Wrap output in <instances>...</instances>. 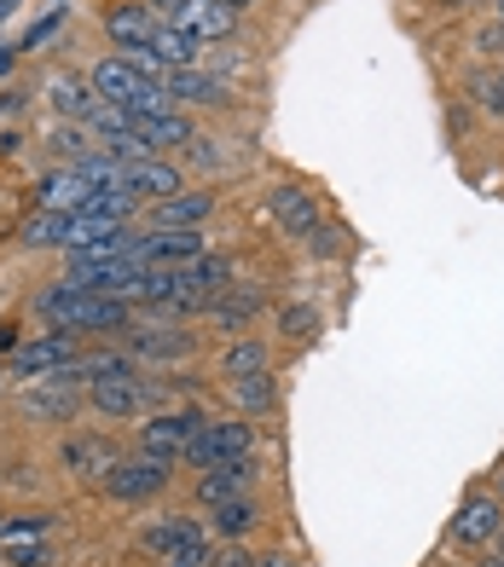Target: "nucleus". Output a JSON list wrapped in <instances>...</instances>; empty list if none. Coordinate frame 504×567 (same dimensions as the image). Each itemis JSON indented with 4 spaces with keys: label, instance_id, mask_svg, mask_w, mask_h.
Listing matches in <instances>:
<instances>
[{
    "label": "nucleus",
    "instance_id": "nucleus-2",
    "mask_svg": "<svg viewBox=\"0 0 504 567\" xmlns=\"http://www.w3.org/2000/svg\"><path fill=\"white\" fill-rule=\"evenodd\" d=\"M168 481H174V463H168V457L128 452V457H116V463H111V475L99 481V486H105L116 504H145V498L168 493Z\"/></svg>",
    "mask_w": 504,
    "mask_h": 567
},
{
    "label": "nucleus",
    "instance_id": "nucleus-6",
    "mask_svg": "<svg viewBox=\"0 0 504 567\" xmlns=\"http://www.w3.org/2000/svg\"><path fill=\"white\" fill-rule=\"evenodd\" d=\"M197 429H204V417H197V411H157V417L140 423V452L181 463L186 446L197 441Z\"/></svg>",
    "mask_w": 504,
    "mask_h": 567
},
{
    "label": "nucleus",
    "instance_id": "nucleus-29",
    "mask_svg": "<svg viewBox=\"0 0 504 567\" xmlns=\"http://www.w3.org/2000/svg\"><path fill=\"white\" fill-rule=\"evenodd\" d=\"M53 533V515H18V522H0V550L7 545H47Z\"/></svg>",
    "mask_w": 504,
    "mask_h": 567
},
{
    "label": "nucleus",
    "instance_id": "nucleus-36",
    "mask_svg": "<svg viewBox=\"0 0 504 567\" xmlns=\"http://www.w3.org/2000/svg\"><path fill=\"white\" fill-rule=\"evenodd\" d=\"M215 567H256V556H244V550H226Z\"/></svg>",
    "mask_w": 504,
    "mask_h": 567
},
{
    "label": "nucleus",
    "instance_id": "nucleus-13",
    "mask_svg": "<svg viewBox=\"0 0 504 567\" xmlns=\"http://www.w3.org/2000/svg\"><path fill=\"white\" fill-rule=\"evenodd\" d=\"M157 12L145 7V0H122V7L105 12V35L116 41V53H128V47H151V35H157Z\"/></svg>",
    "mask_w": 504,
    "mask_h": 567
},
{
    "label": "nucleus",
    "instance_id": "nucleus-14",
    "mask_svg": "<svg viewBox=\"0 0 504 567\" xmlns=\"http://www.w3.org/2000/svg\"><path fill=\"white\" fill-rule=\"evenodd\" d=\"M88 400H93V411H105V417H140V411L157 400V389H151L145 377H134V382H93Z\"/></svg>",
    "mask_w": 504,
    "mask_h": 567
},
{
    "label": "nucleus",
    "instance_id": "nucleus-10",
    "mask_svg": "<svg viewBox=\"0 0 504 567\" xmlns=\"http://www.w3.org/2000/svg\"><path fill=\"white\" fill-rule=\"evenodd\" d=\"M249 486H256V457L215 463V470L197 475V504L215 509V504H226V498H249Z\"/></svg>",
    "mask_w": 504,
    "mask_h": 567
},
{
    "label": "nucleus",
    "instance_id": "nucleus-11",
    "mask_svg": "<svg viewBox=\"0 0 504 567\" xmlns=\"http://www.w3.org/2000/svg\"><path fill=\"white\" fill-rule=\"evenodd\" d=\"M204 538H209L204 522H192V515H163V522H151V527L140 533V550L157 556V561H168V556H181L186 545H204Z\"/></svg>",
    "mask_w": 504,
    "mask_h": 567
},
{
    "label": "nucleus",
    "instance_id": "nucleus-12",
    "mask_svg": "<svg viewBox=\"0 0 504 567\" xmlns=\"http://www.w3.org/2000/svg\"><path fill=\"white\" fill-rule=\"evenodd\" d=\"M116 457L122 452L105 441V434H70V441L59 446V463H64L70 475H82V481H105Z\"/></svg>",
    "mask_w": 504,
    "mask_h": 567
},
{
    "label": "nucleus",
    "instance_id": "nucleus-26",
    "mask_svg": "<svg viewBox=\"0 0 504 567\" xmlns=\"http://www.w3.org/2000/svg\"><path fill=\"white\" fill-rule=\"evenodd\" d=\"M64 226H70V215L41 209V215H30V220L18 226V244L23 249H64Z\"/></svg>",
    "mask_w": 504,
    "mask_h": 567
},
{
    "label": "nucleus",
    "instance_id": "nucleus-4",
    "mask_svg": "<svg viewBox=\"0 0 504 567\" xmlns=\"http://www.w3.org/2000/svg\"><path fill=\"white\" fill-rule=\"evenodd\" d=\"M256 452V434H249V423H238V417H226V423H204L197 429V441L186 446V470H215V463H233V457H249Z\"/></svg>",
    "mask_w": 504,
    "mask_h": 567
},
{
    "label": "nucleus",
    "instance_id": "nucleus-18",
    "mask_svg": "<svg viewBox=\"0 0 504 567\" xmlns=\"http://www.w3.org/2000/svg\"><path fill=\"white\" fill-rule=\"evenodd\" d=\"M209 215H215V197H204V192H174L163 203H151V226H174V231L204 226Z\"/></svg>",
    "mask_w": 504,
    "mask_h": 567
},
{
    "label": "nucleus",
    "instance_id": "nucleus-40",
    "mask_svg": "<svg viewBox=\"0 0 504 567\" xmlns=\"http://www.w3.org/2000/svg\"><path fill=\"white\" fill-rule=\"evenodd\" d=\"M493 12H498V18H504V0H493Z\"/></svg>",
    "mask_w": 504,
    "mask_h": 567
},
{
    "label": "nucleus",
    "instance_id": "nucleus-30",
    "mask_svg": "<svg viewBox=\"0 0 504 567\" xmlns=\"http://www.w3.org/2000/svg\"><path fill=\"white\" fill-rule=\"evenodd\" d=\"M186 163L215 174V168L233 163V145H226V140H209V134H192V145H186Z\"/></svg>",
    "mask_w": 504,
    "mask_h": 567
},
{
    "label": "nucleus",
    "instance_id": "nucleus-45",
    "mask_svg": "<svg viewBox=\"0 0 504 567\" xmlns=\"http://www.w3.org/2000/svg\"><path fill=\"white\" fill-rule=\"evenodd\" d=\"M498 538H504V533H498Z\"/></svg>",
    "mask_w": 504,
    "mask_h": 567
},
{
    "label": "nucleus",
    "instance_id": "nucleus-19",
    "mask_svg": "<svg viewBox=\"0 0 504 567\" xmlns=\"http://www.w3.org/2000/svg\"><path fill=\"white\" fill-rule=\"evenodd\" d=\"M47 151L59 157V168H82V163H93L105 145H99V134H93L88 122H59L53 140H47Z\"/></svg>",
    "mask_w": 504,
    "mask_h": 567
},
{
    "label": "nucleus",
    "instance_id": "nucleus-9",
    "mask_svg": "<svg viewBox=\"0 0 504 567\" xmlns=\"http://www.w3.org/2000/svg\"><path fill=\"white\" fill-rule=\"evenodd\" d=\"M128 353H140L145 365H181L192 353V330L181 324H128Z\"/></svg>",
    "mask_w": 504,
    "mask_h": 567
},
{
    "label": "nucleus",
    "instance_id": "nucleus-15",
    "mask_svg": "<svg viewBox=\"0 0 504 567\" xmlns=\"http://www.w3.org/2000/svg\"><path fill=\"white\" fill-rule=\"evenodd\" d=\"M47 99H53V111L64 122H93V111L105 105L99 87H93V75H53V82H47Z\"/></svg>",
    "mask_w": 504,
    "mask_h": 567
},
{
    "label": "nucleus",
    "instance_id": "nucleus-21",
    "mask_svg": "<svg viewBox=\"0 0 504 567\" xmlns=\"http://www.w3.org/2000/svg\"><path fill=\"white\" fill-rule=\"evenodd\" d=\"M134 377H145V359L128 353V348H99V353L82 359V382H88V389H93V382H134Z\"/></svg>",
    "mask_w": 504,
    "mask_h": 567
},
{
    "label": "nucleus",
    "instance_id": "nucleus-35",
    "mask_svg": "<svg viewBox=\"0 0 504 567\" xmlns=\"http://www.w3.org/2000/svg\"><path fill=\"white\" fill-rule=\"evenodd\" d=\"M12 567H47V545H7Z\"/></svg>",
    "mask_w": 504,
    "mask_h": 567
},
{
    "label": "nucleus",
    "instance_id": "nucleus-38",
    "mask_svg": "<svg viewBox=\"0 0 504 567\" xmlns=\"http://www.w3.org/2000/svg\"><path fill=\"white\" fill-rule=\"evenodd\" d=\"M256 567H290V556H256Z\"/></svg>",
    "mask_w": 504,
    "mask_h": 567
},
{
    "label": "nucleus",
    "instance_id": "nucleus-8",
    "mask_svg": "<svg viewBox=\"0 0 504 567\" xmlns=\"http://www.w3.org/2000/svg\"><path fill=\"white\" fill-rule=\"evenodd\" d=\"M116 192H128L134 203H163V197L186 192V186H181V168H174V163L140 157V163H122L116 168Z\"/></svg>",
    "mask_w": 504,
    "mask_h": 567
},
{
    "label": "nucleus",
    "instance_id": "nucleus-42",
    "mask_svg": "<svg viewBox=\"0 0 504 567\" xmlns=\"http://www.w3.org/2000/svg\"><path fill=\"white\" fill-rule=\"evenodd\" d=\"M7 64H12V59H7V53H0V70H7Z\"/></svg>",
    "mask_w": 504,
    "mask_h": 567
},
{
    "label": "nucleus",
    "instance_id": "nucleus-1",
    "mask_svg": "<svg viewBox=\"0 0 504 567\" xmlns=\"http://www.w3.org/2000/svg\"><path fill=\"white\" fill-rule=\"evenodd\" d=\"M35 313L53 324V330H70V337H111V330H128L134 324V301L122 296H105V290H82V284H47V290L35 296Z\"/></svg>",
    "mask_w": 504,
    "mask_h": 567
},
{
    "label": "nucleus",
    "instance_id": "nucleus-27",
    "mask_svg": "<svg viewBox=\"0 0 504 567\" xmlns=\"http://www.w3.org/2000/svg\"><path fill=\"white\" fill-rule=\"evenodd\" d=\"M209 515H215L209 527H215L220 538H244V533H256V522H261L256 498H226V504H215Z\"/></svg>",
    "mask_w": 504,
    "mask_h": 567
},
{
    "label": "nucleus",
    "instance_id": "nucleus-37",
    "mask_svg": "<svg viewBox=\"0 0 504 567\" xmlns=\"http://www.w3.org/2000/svg\"><path fill=\"white\" fill-rule=\"evenodd\" d=\"M145 7H151V12H163V18H174V12L186 7V0H145Z\"/></svg>",
    "mask_w": 504,
    "mask_h": 567
},
{
    "label": "nucleus",
    "instance_id": "nucleus-28",
    "mask_svg": "<svg viewBox=\"0 0 504 567\" xmlns=\"http://www.w3.org/2000/svg\"><path fill=\"white\" fill-rule=\"evenodd\" d=\"M267 359H272V353H267L261 342H233V348L220 353V377H226V382H238V377H261V371H267Z\"/></svg>",
    "mask_w": 504,
    "mask_h": 567
},
{
    "label": "nucleus",
    "instance_id": "nucleus-44",
    "mask_svg": "<svg viewBox=\"0 0 504 567\" xmlns=\"http://www.w3.org/2000/svg\"><path fill=\"white\" fill-rule=\"evenodd\" d=\"M487 567H504V561H487Z\"/></svg>",
    "mask_w": 504,
    "mask_h": 567
},
{
    "label": "nucleus",
    "instance_id": "nucleus-17",
    "mask_svg": "<svg viewBox=\"0 0 504 567\" xmlns=\"http://www.w3.org/2000/svg\"><path fill=\"white\" fill-rule=\"evenodd\" d=\"M168 23H181V30H192L197 41H226L238 30V12L220 7V0H186L181 12H174Z\"/></svg>",
    "mask_w": 504,
    "mask_h": 567
},
{
    "label": "nucleus",
    "instance_id": "nucleus-5",
    "mask_svg": "<svg viewBox=\"0 0 504 567\" xmlns=\"http://www.w3.org/2000/svg\"><path fill=\"white\" fill-rule=\"evenodd\" d=\"M70 365H82V359H75V337H70V330H47V337H30V342L12 353V377H18V382H41V377L70 371Z\"/></svg>",
    "mask_w": 504,
    "mask_h": 567
},
{
    "label": "nucleus",
    "instance_id": "nucleus-23",
    "mask_svg": "<svg viewBox=\"0 0 504 567\" xmlns=\"http://www.w3.org/2000/svg\"><path fill=\"white\" fill-rule=\"evenodd\" d=\"M256 313H261V290H249V284H226L220 296H209V319L226 330H244Z\"/></svg>",
    "mask_w": 504,
    "mask_h": 567
},
{
    "label": "nucleus",
    "instance_id": "nucleus-34",
    "mask_svg": "<svg viewBox=\"0 0 504 567\" xmlns=\"http://www.w3.org/2000/svg\"><path fill=\"white\" fill-rule=\"evenodd\" d=\"M337 238H342V231H331V226H313V231H308V238H301V244H308L313 255H337V249H342Z\"/></svg>",
    "mask_w": 504,
    "mask_h": 567
},
{
    "label": "nucleus",
    "instance_id": "nucleus-3",
    "mask_svg": "<svg viewBox=\"0 0 504 567\" xmlns=\"http://www.w3.org/2000/svg\"><path fill=\"white\" fill-rule=\"evenodd\" d=\"M82 365H70V371H53V377H41V382H23V417H41V423H64L75 417V405H82Z\"/></svg>",
    "mask_w": 504,
    "mask_h": 567
},
{
    "label": "nucleus",
    "instance_id": "nucleus-25",
    "mask_svg": "<svg viewBox=\"0 0 504 567\" xmlns=\"http://www.w3.org/2000/svg\"><path fill=\"white\" fill-rule=\"evenodd\" d=\"M174 278L186 284V290H204V296H220L226 284H233V261L226 255H197V261H186V267H174Z\"/></svg>",
    "mask_w": 504,
    "mask_h": 567
},
{
    "label": "nucleus",
    "instance_id": "nucleus-39",
    "mask_svg": "<svg viewBox=\"0 0 504 567\" xmlns=\"http://www.w3.org/2000/svg\"><path fill=\"white\" fill-rule=\"evenodd\" d=\"M220 7H233V12H244V7H256V0H220Z\"/></svg>",
    "mask_w": 504,
    "mask_h": 567
},
{
    "label": "nucleus",
    "instance_id": "nucleus-24",
    "mask_svg": "<svg viewBox=\"0 0 504 567\" xmlns=\"http://www.w3.org/2000/svg\"><path fill=\"white\" fill-rule=\"evenodd\" d=\"M134 134L151 145V151H163V145H192V116L186 111H157V116H134Z\"/></svg>",
    "mask_w": 504,
    "mask_h": 567
},
{
    "label": "nucleus",
    "instance_id": "nucleus-41",
    "mask_svg": "<svg viewBox=\"0 0 504 567\" xmlns=\"http://www.w3.org/2000/svg\"><path fill=\"white\" fill-rule=\"evenodd\" d=\"M498 498H504V470H498Z\"/></svg>",
    "mask_w": 504,
    "mask_h": 567
},
{
    "label": "nucleus",
    "instance_id": "nucleus-7",
    "mask_svg": "<svg viewBox=\"0 0 504 567\" xmlns=\"http://www.w3.org/2000/svg\"><path fill=\"white\" fill-rule=\"evenodd\" d=\"M498 533H504V498H493V493L464 498L459 515H452V527H446L452 545H493Z\"/></svg>",
    "mask_w": 504,
    "mask_h": 567
},
{
    "label": "nucleus",
    "instance_id": "nucleus-22",
    "mask_svg": "<svg viewBox=\"0 0 504 567\" xmlns=\"http://www.w3.org/2000/svg\"><path fill=\"white\" fill-rule=\"evenodd\" d=\"M151 53H157L168 70H192L197 59H204V41H197L192 30H181V23H157V35H151Z\"/></svg>",
    "mask_w": 504,
    "mask_h": 567
},
{
    "label": "nucleus",
    "instance_id": "nucleus-43",
    "mask_svg": "<svg viewBox=\"0 0 504 567\" xmlns=\"http://www.w3.org/2000/svg\"><path fill=\"white\" fill-rule=\"evenodd\" d=\"M441 7H459V0H441Z\"/></svg>",
    "mask_w": 504,
    "mask_h": 567
},
{
    "label": "nucleus",
    "instance_id": "nucleus-32",
    "mask_svg": "<svg viewBox=\"0 0 504 567\" xmlns=\"http://www.w3.org/2000/svg\"><path fill=\"white\" fill-rule=\"evenodd\" d=\"M233 389V400L244 405V411H267L272 405V377L261 371V377H238V382H226Z\"/></svg>",
    "mask_w": 504,
    "mask_h": 567
},
{
    "label": "nucleus",
    "instance_id": "nucleus-33",
    "mask_svg": "<svg viewBox=\"0 0 504 567\" xmlns=\"http://www.w3.org/2000/svg\"><path fill=\"white\" fill-rule=\"evenodd\" d=\"M313 330H319V313H313V307H285V337H290V342H308Z\"/></svg>",
    "mask_w": 504,
    "mask_h": 567
},
{
    "label": "nucleus",
    "instance_id": "nucleus-31",
    "mask_svg": "<svg viewBox=\"0 0 504 567\" xmlns=\"http://www.w3.org/2000/svg\"><path fill=\"white\" fill-rule=\"evenodd\" d=\"M470 93H475V105H482L487 116H504V70H482V75H470Z\"/></svg>",
    "mask_w": 504,
    "mask_h": 567
},
{
    "label": "nucleus",
    "instance_id": "nucleus-16",
    "mask_svg": "<svg viewBox=\"0 0 504 567\" xmlns=\"http://www.w3.org/2000/svg\"><path fill=\"white\" fill-rule=\"evenodd\" d=\"M267 209H272V220H279L290 238H308V231L319 226V203H313V192H301V186H272Z\"/></svg>",
    "mask_w": 504,
    "mask_h": 567
},
{
    "label": "nucleus",
    "instance_id": "nucleus-20",
    "mask_svg": "<svg viewBox=\"0 0 504 567\" xmlns=\"http://www.w3.org/2000/svg\"><path fill=\"white\" fill-rule=\"evenodd\" d=\"M163 93L174 99V105H226V87L215 82V75H204V70H168L163 75Z\"/></svg>",
    "mask_w": 504,
    "mask_h": 567
}]
</instances>
